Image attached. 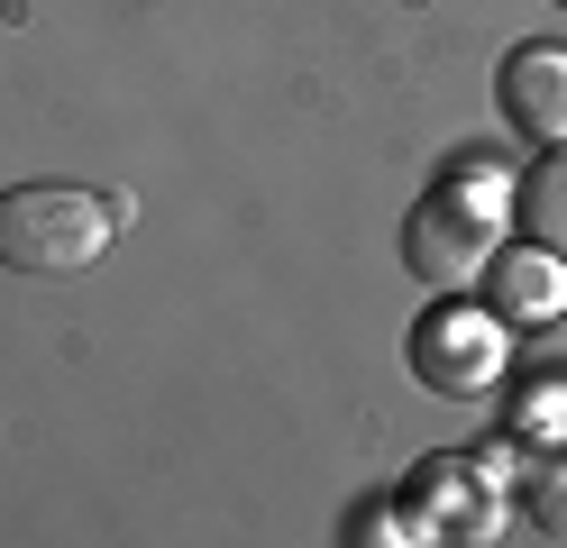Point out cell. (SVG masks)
<instances>
[{
    "mask_svg": "<svg viewBox=\"0 0 567 548\" xmlns=\"http://www.w3.org/2000/svg\"><path fill=\"white\" fill-rule=\"evenodd\" d=\"M485 311H504V329H540V320H558L567 311V256L558 247H494L485 256Z\"/></svg>",
    "mask_w": 567,
    "mask_h": 548,
    "instance_id": "cell-4",
    "label": "cell"
},
{
    "mask_svg": "<svg viewBox=\"0 0 567 548\" xmlns=\"http://www.w3.org/2000/svg\"><path fill=\"white\" fill-rule=\"evenodd\" d=\"M403 356H412V375L431 384V393L476 402V393H494V384L513 375V329H504V311L440 292V311H421V329H412Z\"/></svg>",
    "mask_w": 567,
    "mask_h": 548,
    "instance_id": "cell-2",
    "label": "cell"
},
{
    "mask_svg": "<svg viewBox=\"0 0 567 548\" xmlns=\"http://www.w3.org/2000/svg\"><path fill=\"white\" fill-rule=\"evenodd\" d=\"M494 92H504V120H513L522 137L567 146V46H549V37L513 46L504 73H494Z\"/></svg>",
    "mask_w": 567,
    "mask_h": 548,
    "instance_id": "cell-5",
    "label": "cell"
},
{
    "mask_svg": "<svg viewBox=\"0 0 567 548\" xmlns=\"http://www.w3.org/2000/svg\"><path fill=\"white\" fill-rule=\"evenodd\" d=\"M403 256H412V275L431 292H467L485 275V256H494V229L457 193H431V201H412V219H403Z\"/></svg>",
    "mask_w": 567,
    "mask_h": 548,
    "instance_id": "cell-3",
    "label": "cell"
},
{
    "mask_svg": "<svg viewBox=\"0 0 567 548\" xmlns=\"http://www.w3.org/2000/svg\"><path fill=\"white\" fill-rule=\"evenodd\" d=\"M348 539H375V548H394V539H421V521L403 511V494H375L367 511H348Z\"/></svg>",
    "mask_w": 567,
    "mask_h": 548,
    "instance_id": "cell-9",
    "label": "cell"
},
{
    "mask_svg": "<svg viewBox=\"0 0 567 548\" xmlns=\"http://www.w3.org/2000/svg\"><path fill=\"white\" fill-rule=\"evenodd\" d=\"M513 210H522V229L540 238V247H558V256H567V146H549V156L522 174Z\"/></svg>",
    "mask_w": 567,
    "mask_h": 548,
    "instance_id": "cell-6",
    "label": "cell"
},
{
    "mask_svg": "<svg viewBox=\"0 0 567 548\" xmlns=\"http://www.w3.org/2000/svg\"><path fill=\"white\" fill-rule=\"evenodd\" d=\"M513 384H540V393H558V402H567V311L530 329V348L513 356Z\"/></svg>",
    "mask_w": 567,
    "mask_h": 548,
    "instance_id": "cell-8",
    "label": "cell"
},
{
    "mask_svg": "<svg viewBox=\"0 0 567 548\" xmlns=\"http://www.w3.org/2000/svg\"><path fill=\"white\" fill-rule=\"evenodd\" d=\"M111 247V201L74 183H10L0 193V266L10 275H83Z\"/></svg>",
    "mask_w": 567,
    "mask_h": 548,
    "instance_id": "cell-1",
    "label": "cell"
},
{
    "mask_svg": "<svg viewBox=\"0 0 567 548\" xmlns=\"http://www.w3.org/2000/svg\"><path fill=\"white\" fill-rule=\"evenodd\" d=\"M513 475H522V521L540 530V539H567V448L558 457H530Z\"/></svg>",
    "mask_w": 567,
    "mask_h": 548,
    "instance_id": "cell-7",
    "label": "cell"
},
{
    "mask_svg": "<svg viewBox=\"0 0 567 548\" xmlns=\"http://www.w3.org/2000/svg\"><path fill=\"white\" fill-rule=\"evenodd\" d=\"M558 10H567V0H558Z\"/></svg>",
    "mask_w": 567,
    "mask_h": 548,
    "instance_id": "cell-10",
    "label": "cell"
}]
</instances>
